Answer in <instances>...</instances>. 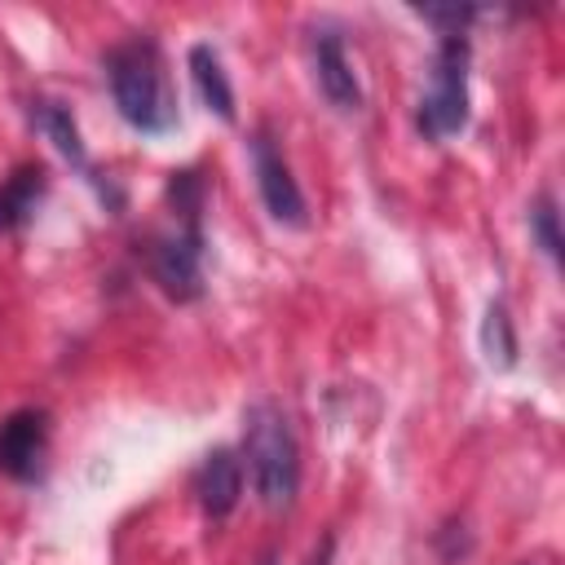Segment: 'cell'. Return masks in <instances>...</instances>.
I'll list each match as a JSON object with an SVG mask.
<instances>
[{"label":"cell","instance_id":"5b68a950","mask_svg":"<svg viewBox=\"0 0 565 565\" xmlns=\"http://www.w3.org/2000/svg\"><path fill=\"white\" fill-rule=\"evenodd\" d=\"M252 172H256V190H260L265 212H269L278 225L300 230V225L309 221V212H305V194H300V185H296L287 159L274 150L269 132H256V137H252Z\"/></svg>","mask_w":565,"mask_h":565},{"label":"cell","instance_id":"5bb4252c","mask_svg":"<svg viewBox=\"0 0 565 565\" xmlns=\"http://www.w3.org/2000/svg\"><path fill=\"white\" fill-rule=\"evenodd\" d=\"M265 565H274V561H265Z\"/></svg>","mask_w":565,"mask_h":565},{"label":"cell","instance_id":"4fadbf2b","mask_svg":"<svg viewBox=\"0 0 565 565\" xmlns=\"http://www.w3.org/2000/svg\"><path fill=\"white\" fill-rule=\"evenodd\" d=\"M530 234L539 238V247L547 252V260H556L561 265V216H556V203H552V194H539V203H534V212H530Z\"/></svg>","mask_w":565,"mask_h":565},{"label":"cell","instance_id":"7c38bea8","mask_svg":"<svg viewBox=\"0 0 565 565\" xmlns=\"http://www.w3.org/2000/svg\"><path fill=\"white\" fill-rule=\"evenodd\" d=\"M481 349H486V358H490L494 366H503V371L516 362V331H512V318H508V305H503V300H494V305L486 309Z\"/></svg>","mask_w":565,"mask_h":565},{"label":"cell","instance_id":"52a82bcc","mask_svg":"<svg viewBox=\"0 0 565 565\" xmlns=\"http://www.w3.org/2000/svg\"><path fill=\"white\" fill-rule=\"evenodd\" d=\"M309 53H313V79H318L322 97H327V102H331L340 115L362 110V84H358L353 66H349L344 40H340L331 26H322V31H313Z\"/></svg>","mask_w":565,"mask_h":565},{"label":"cell","instance_id":"3957f363","mask_svg":"<svg viewBox=\"0 0 565 565\" xmlns=\"http://www.w3.org/2000/svg\"><path fill=\"white\" fill-rule=\"evenodd\" d=\"M468 62L472 49L463 35H441L428 71V93L419 102V132L428 141L455 137L468 124Z\"/></svg>","mask_w":565,"mask_h":565},{"label":"cell","instance_id":"277c9868","mask_svg":"<svg viewBox=\"0 0 565 565\" xmlns=\"http://www.w3.org/2000/svg\"><path fill=\"white\" fill-rule=\"evenodd\" d=\"M150 274L177 305H190L203 296V225H181L168 238H154L150 247Z\"/></svg>","mask_w":565,"mask_h":565},{"label":"cell","instance_id":"9c48e42d","mask_svg":"<svg viewBox=\"0 0 565 565\" xmlns=\"http://www.w3.org/2000/svg\"><path fill=\"white\" fill-rule=\"evenodd\" d=\"M44 194V168L35 163H22L4 185H0V234H13L31 221L35 203Z\"/></svg>","mask_w":565,"mask_h":565},{"label":"cell","instance_id":"7a4b0ae2","mask_svg":"<svg viewBox=\"0 0 565 565\" xmlns=\"http://www.w3.org/2000/svg\"><path fill=\"white\" fill-rule=\"evenodd\" d=\"M243 455L256 486V499L278 512L300 490V446L287 415L274 402H252L243 415Z\"/></svg>","mask_w":565,"mask_h":565},{"label":"cell","instance_id":"8992f818","mask_svg":"<svg viewBox=\"0 0 565 565\" xmlns=\"http://www.w3.org/2000/svg\"><path fill=\"white\" fill-rule=\"evenodd\" d=\"M49 455V419L44 411H13L0 424V472L13 481H35Z\"/></svg>","mask_w":565,"mask_h":565},{"label":"cell","instance_id":"ba28073f","mask_svg":"<svg viewBox=\"0 0 565 565\" xmlns=\"http://www.w3.org/2000/svg\"><path fill=\"white\" fill-rule=\"evenodd\" d=\"M194 494H199V508L221 521L238 508V494H243V463L234 459V450L216 446L203 463H199V477H194Z\"/></svg>","mask_w":565,"mask_h":565},{"label":"cell","instance_id":"6da1fadb","mask_svg":"<svg viewBox=\"0 0 565 565\" xmlns=\"http://www.w3.org/2000/svg\"><path fill=\"white\" fill-rule=\"evenodd\" d=\"M106 84L110 97L119 106V115L137 128V132H168L177 124V102L163 75V57L154 49V40H124L106 53Z\"/></svg>","mask_w":565,"mask_h":565},{"label":"cell","instance_id":"8fae6325","mask_svg":"<svg viewBox=\"0 0 565 565\" xmlns=\"http://www.w3.org/2000/svg\"><path fill=\"white\" fill-rule=\"evenodd\" d=\"M31 119H35V128H40L75 168H88V150H84V141H79L75 115H71L62 102H35V106H31Z\"/></svg>","mask_w":565,"mask_h":565},{"label":"cell","instance_id":"30bf717a","mask_svg":"<svg viewBox=\"0 0 565 565\" xmlns=\"http://www.w3.org/2000/svg\"><path fill=\"white\" fill-rule=\"evenodd\" d=\"M190 75H194V88H199L203 106L216 110L225 124H234V88H230V79H225L221 57L212 53V44H194V49H190Z\"/></svg>","mask_w":565,"mask_h":565}]
</instances>
